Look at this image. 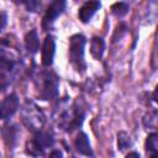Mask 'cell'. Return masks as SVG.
Returning <instances> with one entry per match:
<instances>
[{
    "label": "cell",
    "instance_id": "1",
    "mask_svg": "<svg viewBox=\"0 0 158 158\" xmlns=\"http://www.w3.org/2000/svg\"><path fill=\"white\" fill-rule=\"evenodd\" d=\"M85 43H86V40L80 33L73 35L69 40V62L80 73L84 72L86 68L85 59H84Z\"/></svg>",
    "mask_w": 158,
    "mask_h": 158
},
{
    "label": "cell",
    "instance_id": "2",
    "mask_svg": "<svg viewBox=\"0 0 158 158\" xmlns=\"http://www.w3.org/2000/svg\"><path fill=\"white\" fill-rule=\"evenodd\" d=\"M85 114L80 106L77 104H73L70 107H68L65 111H63L59 116L58 125L60 128H63L67 132H72L75 128H79L84 121Z\"/></svg>",
    "mask_w": 158,
    "mask_h": 158
},
{
    "label": "cell",
    "instance_id": "3",
    "mask_svg": "<svg viewBox=\"0 0 158 158\" xmlns=\"http://www.w3.org/2000/svg\"><path fill=\"white\" fill-rule=\"evenodd\" d=\"M22 121L28 130L37 132L44 123V115L36 104L27 100L22 106Z\"/></svg>",
    "mask_w": 158,
    "mask_h": 158
},
{
    "label": "cell",
    "instance_id": "4",
    "mask_svg": "<svg viewBox=\"0 0 158 158\" xmlns=\"http://www.w3.org/2000/svg\"><path fill=\"white\" fill-rule=\"evenodd\" d=\"M40 96L43 100L54 99L58 94V78L56 77V74L52 72H43L40 75Z\"/></svg>",
    "mask_w": 158,
    "mask_h": 158
},
{
    "label": "cell",
    "instance_id": "5",
    "mask_svg": "<svg viewBox=\"0 0 158 158\" xmlns=\"http://www.w3.org/2000/svg\"><path fill=\"white\" fill-rule=\"evenodd\" d=\"M67 2L64 0H54L49 4V6L47 7L43 20H42V27L43 30H48L51 27V25L54 22V20L64 11Z\"/></svg>",
    "mask_w": 158,
    "mask_h": 158
},
{
    "label": "cell",
    "instance_id": "6",
    "mask_svg": "<svg viewBox=\"0 0 158 158\" xmlns=\"http://www.w3.org/2000/svg\"><path fill=\"white\" fill-rule=\"evenodd\" d=\"M19 99L15 94L7 95L0 102V120H9L19 109Z\"/></svg>",
    "mask_w": 158,
    "mask_h": 158
},
{
    "label": "cell",
    "instance_id": "7",
    "mask_svg": "<svg viewBox=\"0 0 158 158\" xmlns=\"http://www.w3.org/2000/svg\"><path fill=\"white\" fill-rule=\"evenodd\" d=\"M56 53V41L52 35H47L43 44H42V64L44 67H49L53 63Z\"/></svg>",
    "mask_w": 158,
    "mask_h": 158
},
{
    "label": "cell",
    "instance_id": "8",
    "mask_svg": "<svg viewBox=\"0 0 158 158\" xmlns=\"http://www.w3.org/2000/svg\"><path fill=\"white\" fill-rule=\"evenodd\" d=\"M101 2L100 1H85L78 10V17L83 23H86L90 21V19L94 16V14L100 9Z\"/></svg>",
    "mask_w": 158,
    "mask_h": 158
},
{
    "label": "cell",
    "instance_id": "9",
    "mask_svg": "<svg viewBox=\"0 0 158 158\" xmlns=\"http://www.w3.org/2000/svg\"><path fill=\"white\" fill-rule=\"evenodd\" d=\"M75 149L83 154V156H86V157H93L94 153H93V149L90 147V142H89V138L88 136L84 133V132H79L77 138H75Z\"/></svg>",
    "mask_w": 158,
    "mask_h": 158
},
{
    "label": "cell",
    "instance_id": "10",
    "mask_svg": "<svg viewBox=\"0 0 158 158\" xmlns=\"http://www.w3.org/2000/svg\"><path fill=\"white\" fill-rule=\"evenodd\" d=\"M16 62L12 57H10L6 52L0 51V74L9 75L15 70Z\"/></svg>",
    "mask_w": 158,
    "mask_h": 158
},
{
    "label": "cell",
    "instance_id": "11",
    "mask_svg": "<svg viewBox=\"0 0 158 158\" xmlns=\"http://www.w3.org/2000/svg\"><path fill=\"white\" fill-rule=\"evenodd\" d=\"M25 47L32 54L38 52V49H40V40H38V35H37L36 30H31V31H28L26 33V36H25Z\"/></svg>",
    "mask_w": 158,
    "mask_h": 158
},
{
    "label": "cell",
    "instance_id": "12",
    "mask_svg": "<svg viewBox=\"0 0 158 158\" xmlns=\"http://www.w3.org/2000/svg\"><path fill=\"white\" fill-rule=\"evenodd\" d=\"M105 52V41L101 37H93L90 40V53L95 59H101Z\"/></svg>",
    "mask_w": 158,
    "mask_h": 158
},
{
    "label": "cell",
    "instance_id": "13",
    "mask_svg": "<svg viewBox=\"0 0 158 158\" xmlns=\"http://www.w3.org/2000/svg\"><path fill=\"white\" fill-rule=\"evenodd\" d=\"M43 151L48 147H51L53 144V138L48 132H43V131H37L35 132V136L32 138Z\"/></svg>",
    "mask_w": 158,
    "mask_h": 158
},
{
    "label": "cell",
    "instance_id": "14",
    "mask_svg": "<svg viewBox=\"0 0 158 158\" xmlns=\"http://www.w3.org/2000/svg\"><path fill=\"white\" fill-rule=\"evenodd\" d=\"M128 9H130L128 4L123 2V1H118V2H115L114 5H111V12L117 17L126 15L128 12Z\"/></svg>",
    "mask_w": 158,
    "mask_h": 158
},
{
    "label": "cell",
    "instance_id": "15",
    "mask_svg": "<svg viewBox=\"0 0 158 158\" xmlns=\"http://www.w3.org/2000/svg\"><path fill=\"white\" fill-rule=\"evenodd\" d=\"M131 138L130 136L125 132V131H121L117 133V147L120 151H125L127 149L128 147H131Z\"/></svg>",
    "mask_w": 158,
    "mask_h": 158
},
{
    "label": "cell",
    "instance_id": "16",
    "mask_svg": "<svg viewBox=\"0 0 158 158\" xmlns=\"http://www.w3.org/2000/svg\"><path fill=\"white\" fill-rule=\"evenodd\" d=\"M157 148H158V135L156 132H152L148 135L146 139V149L147 152L157 153Z\"/></svg>",
    "mask_w": 158,
    "mask_h": 158
},
{
    "label": "cell",
    "instance_id": "17",
    "mask_svg": "<svg viewBox=\"0 0 158 158\" xmlns=\"http://www.w3.org/2000/svg\"><path fill=\"white\" fill-rule=\"evenodd\" d=\"M26 151H27V153L31 154L32 157H38V156H42V154L44 153V151H43L33 139L27 141V143H26Z\"/></svg>",
    "mask_w": 158,
    "mask_h": 158
},
{
    "label": "cell",
    "instance_id": "18",
    "mask_svg": "<svg viewBox=\"0 0 158 158\" xmlns=\"http://www.w3.org/2000/svg\"><path fill=\"white\" fill-rule=\"evenodd\" d=\"M23 4H25V6H26V9H27L28 11H37V9L41 7V2L35 1V0L26 1V2H23Z\"/></svg>",
    "mask_w": 158,
    "mask_h": 158
},
{
    "label": "cell",
    "instance_id": "19",
    "mask_svg": "<svg viewBox=\"0 0 158 158\" xmlns=\"http://www.w3.org/2000/svg\"><path fill=\"white\" fill-rule=\"evenodd\" d=\"M6 22H7V15H6V12H5V11L0 10V31L5 27Z\"/></svg>",
    "mask_w": 158,
    "mask_h": 158
},
{
    "label": "cell",
    "instance_id": "20",
    "mask_svg": "<svg viewBox=\"0 0 158 158\" xmlns=\"http://www.w3.org/2000/svg\"><path fill=\"white\" fill-rule=\"evenodd\" d=\"M49 158H63V154H62V152H60V151L54 149V151H52V152H51Z\"/></svg>",
    "mask_w": 158,
    "mask_h": 158
},
{
    "label": "cell",
    "instance_id": "21",
    "mask_svg": "<svg viewBox=\"0 0 158 158\" xmlns=\"http://www.w3.org/2000/svg\"><path fill=\"white\" fill-rule=\"evenodd\" d=\"M125 158H139V154L137 152H130Z\"/></svg>",
    "mask_w": 158,
    "mask_h": 158
},
{
    "label": "cell",
    "instance_id": "22",
    "mask_svg": "<svg viewBox=\"0 0 158 158\" xmlns=\"http://www.w3.org/2000/svg\"><path fill=\"white\" fill-rule=\"evenodd\" d=\"M149 158H157V153H151Z\"/></svg>",
    "mask_w": 158,
    "mask_h": 158
}]
</instances>
